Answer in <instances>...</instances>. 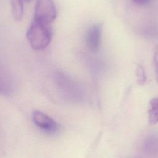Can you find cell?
Instances as JSON below:
<instances>
[{
    "mask_svg": "<svg viewBox=\"0 0 158 158\" xmlns=\"http://www.w3.org/2000/svg\"><path fill=\"white\" fill-rule=\"evenodd\" d=\"M52 37L51 25L33 19L27 32V38L35 50H43L49 44Z\"/></svg>",
    "mask_w": 158,
    "mask_h": 158,
    "instance_id": "obj_1",
    "label": "cell"
},
{
    "mask_svg": "<svg viewBox=\"0 0 158 158\" xmlns=\"http://www.w3.org/2000/svg\"><path fill=\"white\" fill-rule=\"evenodd\" d=\"M56 81L58 88L65 98L72 101H79L82 98L81 88L67 75L59 72L56 75Z\"/></svg>",
    "mask_w": 158,
    "mask_h": 158,
    "instance_id": "obj_2",
    "label": "cell"
},
{
    "mask_svg": "<svg viewBox=\"0 0 158 158\" xmlns=\"http://www.w3.org/2000/svg\"><path fill=\"white\" fill-rule=\"evenodd\" d=\"M56 17L57 11L52 0H37L33 19L51 25Z\"/></svg>",
    "mask_w": 158,
    "mask_h": 158,
    "instance_id": "obj_3",
    "label": "cell"
},
{
    "mask_svg": "<svg viewBox=\"0 0 158 158\" xmlns=\"http://www.w3.org/2000/svg\"><path fill=\"white\" fill-rule=\"evenodd\" d=\"M33 120L38 128L48 133H54L59 129L57 123L52 118L40 111L33 112Z\"/></svg>",
    "mask_w": 158,
    "mask_h": 158,
    "instance_id": "obj_4",
    "label": "cell"
},
{
    "mask_svg": "<svg viewBox=\"0 0 158 158\" xmlns=\"http://www.w3.org/2000/svg\"><path fill=\"white\" fill-rule=\"evenodd\" d=\"M102 25L96 23L92 25L87 31L86 43L88 49L93 52H97L101 43Z\"/></svg>",
    "mask_w": 158,
    "mask_h": 158,
    "instance_id": "obj_5",
    "label": "cell"
},
{
    "mask_svg": "<svg viewBox=\"0 0 158 158\" xmlns=\"http://www.w3.org/2000/svg\"><path fill=\"white\" fill-rule=\"evenodd\" d=\"M148 120L150 125H155L158 123V97L150 101L148 109Z\"/></svg>",
    "mask_w": 158,
    "mask_h": 158,
    "instance_id": "obj_6",
    "label": "cell"
},
{
    "mask_svg": "<svg viewBox=\"0 0 158 158\" xmlns=\"http://www.w3.org/2000/svg\"><path fill=\"white\" fill-rule=\"evenodd\" d=\"M13 17L16 20H20L23 15V0H10Z\"/></svg>",
    "mask_w": 158,
    "mask_h": 158,
    "instance_id": "obj_7",
    "label": "cell"
},
{
    "mask_svg": "<svg viewBox=\"0 0 158 158\" xmlns=\"http://www.w3.org/2000/svg\"><path fill=\"white\" fill-rule=\"evenodd\" d=\"M136 73L138 83L139 85H144L146 81V75L144 67L141 65H138Z\"/></svg>",
    "mask_w": 158,
    "mask_h": 158,
    "instance_id": "obj_8",
    "label": "cell"
},
{
    "mask_svg": "<svg viewBox=\"0 0 158 158\" xmlns=\"http://www.w3.org/2000/svg\"><path fill=\"white\" fill-rule=\"evenodd\" d=\"M154 65L155 69V74L156 80L158 83V46H157L154 49Z\"/></svg>",
    "mask_w": 158,
    "mask_h": 158,
    "instance_id": "obj_9",
    "label": "cell"
},
{
    "mask_svg": "<svg viewBox=\"0 0 158 158\" xmlns=\"http://www.w3.org/2000/svg\"><path fill=\"white\" fill-rule=\"evenodd\" d=\"M133 1L139 5H146L149 2L150 0H133Z\"/></svg>",
    "mask_w": 158,
    "mask_h": 158,
    "instance_id": "obj_10",
    "label": "cell"
},
{
    "mask_svg": "<svg viewBox=\"0 0 158 158\" xmlns=\"http://www.w3.org/2000/svg\"><path fill=\"white\" fill-rule=\"evenodd\" d=\"M31 0H23V1H24V2H29V1H30Z\"/></svg>",
    "mask_w": 158,
    "mask_h": 158,
    "instance_id": "obj_11",
    "label": "cell"
}]
</instances>
